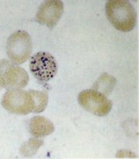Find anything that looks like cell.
I'll return each instance as SVG.
<instances>
[{
  "label": "cell",
  "instance_id": "cell-1",
  "mask_svg": "<svg viewBox=\"0 0 139 159\" xmlns=\"http://www.w3.org/2000/svg\"><path fill=\"white\" fill-rule=\"evenodd\" d=\"M106 14L111 23L119 31H132L137 23V13L134 6L127 0L108 1Z\"/></svg>",
  "mask_w": 139,
  "mask_h": 159
},
{
  "label": "cell",
  "instance_id": "cell-2",
  "mask_svg": "<svg viewBox=\"0 0 139 159\" xmlns=\"http://www.w3.org/2000/svg\"><path fill=\"white\" fill-rule=\"evenodd\" d=\"M32 49V38L25 31L13 33L7 41V56L10 61L16 64L24 63L30 58Z\"/></svg>",
  "mask_w": 139,
  "mask_h": 159
},
{
  "label": "cell",
  "instance_id": "cell-3",
  "mask_svg": "<svg viewBox=\"0 0 139 159\" xmlns=\"http://www.w3.org/2000/svg\"><path fill=\"white\" fill-rule=\"evenodd\" d=\"M1 104L7 112L16 115H28L34 111L33 100L29 90L8 89L5 92Z\"/></svg>",
  "mask_w": 139,
  "mask_h": 159
},
{
  "label": "cell",
  "instance_id": "cell-4",
  "mask_svg": "<svg viewBox=\"0 0 139 159\" xmlns=\"http://www.w3.org/2000/svg\"><path fill=\"white\" fill-rule=\"evenodd\" d=\"M29 82L27 72L16 63L3 60L0 61V87L7 89H20Z\"/></svg>",
  "mask_w": 139,
  "mask_h": 159
},
{
  "label": "cell",
  "instance_id": "cell-5",
  "mask_svg": "<svg viewBox=\"0 0 139 159\" xmlns=\"http://www.w3.org/2000/svg\"><path fill=\"white\" fill-rule=\"evenodd\" d=\"M33 75L41 82L51 81L58 73V63L54 56L47 52L35 53L30 61Z\"/></svg>",
  "mask_w": 139,
  "mask_h": 159
},
{
  "label": "cell",
  "instance_id": "cell-6",
  "mask_svg": "<svg viewBox=\"0 0 139 159\" xmlns=\"http://www.w3.org/2000/svg\"><path fill=\"white\" fill-rule=\"evenodd\" d=\"M78 102L85 110L98 116H107L112 108L111 101L95 89H85L80 92Z\"/></svg>",
  "mask_w": 139,
  "mask_h": 159
},
{
  "label": "cell",
  "instance_id": "cell-7",
  "mask_svg": "<svg viewBox=\"0 0 139 159\" xmlns=\"http://www.w3.org/2000/svg\"><path fill=\"white\" fill-rule=\"evenodd\" d=\"M64 10L63 2L59 0H49L43 2L36 13V20L39 23L53 28L61 18Z\"/></svg>",
  "mask_w": 139,
  "mask_h": 159
},
{
  "label": "cell",
  "instance_id": "cell-8",
  "mask_svg": "<svg viewBox=\"0 0 139 159\" xmlns=\"http://www.w3.org/2000/svg\"><path fill=\"white\" fill-rule=\"evenodd\" d=\"M29 129L35 138H42L52 134L55 130L53 123L44 116H33L29 123Z\"/></svg>",
  "mask_w": 139,
  "mask_h": 159
},
{
  "label": "cell",
  "instance_id": "cell-9",
  "mask_svg": "<svg viewBox=\"0 0 139 159\" xmlns=\"http://www.w3.org/2000/svg\"><path fill=\"white\" fill-rule=\"evenodd\" d=\"M115 84H116V79L113 76L110 75L109 74L104 73L98 77V79L94 85V88H95V90L106 96L112 92L113 88L115 87Z\"/></svg>",
  "mask_w": 139,
  "mask_h": 159
},
{
  "label": "cell",
  "instance_id": "cell-10",
  "mask_svg": "<svg viewBox=\"0 0 139 159\" xmlns=\"http://www.w3.org/2000/svg\"><path fill=\"white\" fill-rule=\"evenodd\" d=\"M44 144V142L38 140L37 138L30 139L29 141L25 142L20 149V154L23 157H31L36 154L39 148Z\"/></svg>",
  "mask_w": 139,
  "mask_h": 159
},
{
  "label": "cell",
  "instance_id": "cell-11",
  "mask_svg": "<svg viewBox=\"0 0 139 159\" xmlns=\"http://www.w3.org/2000/svg\"><path fill=\"white\" fill-rule=\"evenodd\" d=\"M31 93L33 103H34V111L33 113H41L43 112L48 102V96L46 92L44 91H39V90H29Z\"/></svg>",
  "mask_w": 139,
  "mask_h": 159
}]
</instances>
